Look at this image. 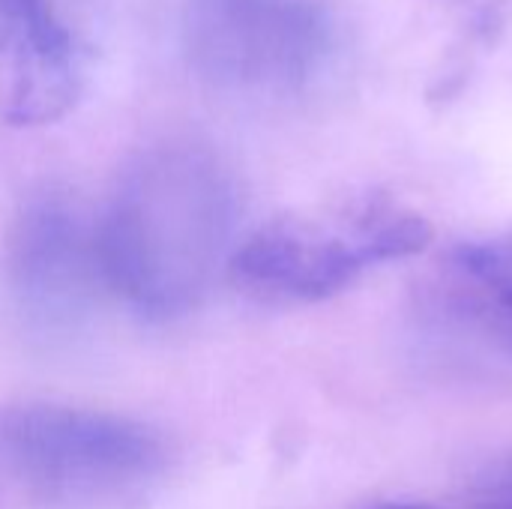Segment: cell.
<instances>
[{
	"label": "cell",
	"mask_w": 512,
	"mask_h": 509,
	"mask_svg": "<svg viewBox=\"0 0 512 509\" xmlns=\"http://www.w3.org/2000/svg\"><path fill=\"white\" fill-rule=\"evenodd\" d=\"M93 225L108 294L162 324L198 309L228 270L240 189L210 147L165 141L120 171Z\"/></svg>",
	"instance_id": "6da1fadb"
},
{
	"label": "cell",
	"mask_w": 512,
	"mask_h": 509,
	"mask_svg": "<svg viewBox=\"0 0 512 509\" xmlns=\"http://www.w3.org/2000/svg\"><path fill=\"white\" fill-rule=\"evenodd\" d=\"M435 303L462 339L512 363V231L459 243L441 264Z\"/></svg>",
	"instance_id": "52a82bcc"
},
{
	"label": "cell",
	"mask_w": 512,
	"mask_h": 509,
	"mask_svg": "<svg viewBox=\"0 0 512 509\" xmlns=\"http://www.w3.org/2000/svg\"><path fill=\"white\" fill-rule=\"evenodd\" d=\"M6 300L36 339L78 336L108 294L96 225L57 192L30 195L12 216L0 249Z\"/></svg>",
	"instance_id": "5b68a950"
},
{
	"label": "cell",
	"mask_w": 512,
	"mask_h": 509,
	"mask_svg": "<svg viewBox=\"0 0 512 509\" xmlns=\"http://www.w3.org/2000/svg\"><path fill=\"white\" fill-rule=\"evenodd\" d=\"M168 438L132 417L57 402L0 408V474L33 509H135L171 471Z\"/></svg>",
	"instance_id": "7a4b0ae2"
},
{
	"label": "cell",
	"mask_w": 512,
	"mask_h": 509,
	"mask_svg": "<svg viewBox=\"0 0 512 509\" xmlns=\"http://www.w3.org/2000/svg\"><path fill=\"white\" fill-rule=\"evenodd\" d=\"M180 45L216 87L288 93L324 69L333 21L318 0H183Z\"/></svg>",
	"instance_id": "277c9868"
},
{
	"label": "cell",
	"mask_w": 512,
	"mask_h": 509,
	"mask_svg": "<svg viewBox=\"0 0 512 509\" xmlns=\"http://www.w3.org/2000/svg\"><path fill=\"white\" fill-rule=\"evenodd\" d=\"M0 75L12 126H45L72 111L84 60L54 0H0Z\"/></svg>",
	"instance_id": "8992f818"
},
{
	"label": "cell",
	"mask_w": 512,
	"mask_h": 509,
	"mask_svg": "<svg viewBox=\"0 0 512 509\" xmlns=\"http://www.w3.org/2000/svg\"><path fill=\"white\" fill-rule=\"evenodd\" d=\"M471 498L486 509H512V468L489 474Z\"/></svg>",
	"instance_id": "ba28073f"
},
{
	"label": "cell",
	"mask_w": 512,
	"mask_h": 509,
	"mask_svg": "<svg viewBox=\"0 0 512 509\" xmlns=\"http://www.w3.org/2000/svg\"><path fill=\"white\" fill-rule=\"evenodd\" d=\"M429 237L423 216L384 198H354L264 222L237 243L228 273L261 303H318L378 264L423 252Z\"/></svg>",
	"instance_id": "3957f363"
}]
</instances>
